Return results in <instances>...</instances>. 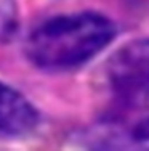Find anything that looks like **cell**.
<instances>
[{"mask_svg":"<svg viewBox=\"0 0 149 151\" xmlns=\"http://www.w3.org/2000/svg\"><path fill=\"white\" fill-rule=\"evenodd\" d=\"M19 13L15 0H0V44L8 42L18 32Z\"/></svg>","mask_w":149,"mask_h":151,"instance_id":"cell-4","label":"cell"},{"mask_svg":"<svg viewBox=\"0 0 149 151\" xmlns=\"http://www.w3.org/2000/svg\"><path fill=\"white\" fill-rule=\"evenodd\" d=\"M104 105L85 138L95 148L149 150V39L123 45L104 68Z\"/></svg>","mask_w":149,"mask_h":151,"instance_id":"cell-1","label":"cell"},{"mask_svg":"<svg viewBox=\"0 0 149 151\" xmlns=\"http://www.w3.org/2000/svg\"><path fill=\"white\" fill-rule=\"evenodd\" d=\"M38 122L37 109L8 84L0 82V138L27 135Z\"/></svg>","mask_w":149,"mask_h":151,"instance_id":"cell-3","label":"cell"},{"mask_svg":"<svg viewBox=\"0 0 149 151\" xmlns=\"http://www.w3.org/2000/svg\"><path fill=\"white\" fill-rule=\"evenodd\" d=\"M114 37V24L99 13L58 15L32 29L26 40V55L43 71H71L95 58Z\"/></svg>","mask_w":149,"mask_h":151,"instance_id":"cell-2","label":"cell"}]
</instances>
